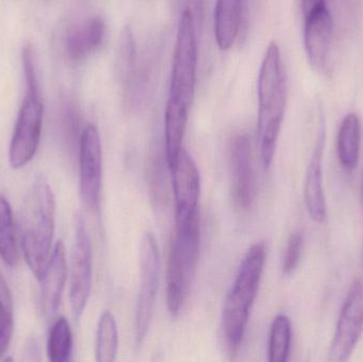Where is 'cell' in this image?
Wrapping results in <instances>:
<instances>
[{
	"instance_id": "cell-1",
	"label": "cell",
	"mask_w": 363,
	"mask_h": 362,
	"mask_svg": "<svg viewBox=\"0 0 363 362\" xmlns=\"http://www.w3.org/2000/svg\"><path fill=\"white\" fill-rule=\"evenodd\" d=\"M257 133L260 157L264 168H270L287 104V74L281 49L271 42L260 66L257 82Z\"/></svg>"
},
{
	"instance_id": "cell-2",
	"label": "cell",
	"mask_w": 363,
	"mask_h": 362,
	"mask_svg": "<svg viewBox=\"0 0 363 362\" xmlns=\"http://www.w3.org/2000/svg\"><path fill=\"white\" fill-rule=\"evenodd\" d=\"M55 232V193L48 181L38 176L26 196L21 244L26 263L38 281L50 261Z\"/></svg>"
},
{
	"instance_id": "cell-3",
	"label": "cell",
	"mask_w": 363,
	"mask_h": 362,
	"mask_svg": "<svg viewBox=\"0 0 363 362\" xmlns=\"http://www.w3.org/2000/svg\"><path fill=\"white\" fill-rule=\"evenodd\" d=\"M266 256L264 242H257L247 250L226 297L222 312V336L232 352L238 350L242 342L252 306L257 297Z\"/></svg>"
},
{
	"instance_id": "cell-4",
	"label": "cell",
	"mask_w": 363,
	"mask_h": 362,
	"mask_svg": "<svg viewBox=\"0 0 363 362\" xmlns=\"http://www.w3.org/2000/svg\"><path fill=\"white\" fill-rule=\"evenodd\" d=\"M167 265V305L172 316L180 314L188 297L200 253V219L176 223Z\"/></svg>"
},
{
	"instance_id": "cell-5",
	"label": "cell",
	"mask_w": 363,
	"mask_h": 362,
	"mask_svg": "<svg viewBox=\"0 0 363 362\" xmlns=\"http://www.w3.org/2000/svg\"><path fill=\"white\" fill-rule=\"evenodd\" d=\"M196 66L198 45L194 15L189 9H185L177 32L167 106L190 111L196 91Z\"/></svg>"
},
{
	"instance_id": "cell-6",
	"label": "cell",
	"mask_w": 363,
	"mask_h": 362,
	"mask_svg": "<svg viewBox=\"0 0 363 362\" xmlns=\"http://www.w3.org/2000/svg\"><path fill=\"white\" fill-rule=\"evenodd\" d=\"M140 267V288L135 317V338L138 346H142L146 339L152 322L161 271L159 247L151 232H146L143 236Z\"/></svg>"
},
{
	"instance_id": "cell-7",
	"label": "cell",
	"mask_w": 363,
	"mask_h": 362,
	"mask_svg": "<svg viewBox=\"0 0 363 362\" xmlns=\"http://www.w3.org/2000/svg\"><path fill=\"white\" fill-rule=\"evenodd\" d=\"M43 116L44 106L40 94L26 93L9 147V164L13 169L25 167L35 157L42 134Z\"/></svg>"
},
{
	"instance_id": "cell-8",
	"label": "cell",
	"mask_w": 363,
	"mask_h": 362,
	"mask_svg": "<svg viewBox=\"0 0 363 362\" xmlns=\"http://www.w3.org/2000/svg\"><path fill=\"white\" fill-rule=\"evenodd\" d=\"M363 334V282L352 283L341 307L334 337L330 344V361L345 362L355 352Z\"/></svg>"
},
{
	"instance_id": "cell-9",
	"label": "cell",
	"mask_w": 363,
	"mask_h": 362,
	"mask_svg": "<svg viewBox=\"0 0 363 362\" xmlns=\"http://www.w3.org/2000/svg\"><path fill=\"white\" fill-rule=\"evenodd\" d=\"M304 17V46L313 69L323 72L334 35V21L328 0H302Z\"/></svg>"
},
{
	"instance_id": "cell-10",
	"label": "cell",
	"mask_w": 363,
	"mask_h": 362,
	"mask_svg": "<svg viewBox=\"0 0 363 362\" xmlns=\"http://www.w3.org/2000/svg\"><path fill=\"white\" fill-rule=\"evenodd\" d=\"M93 284V253L82 217L76 219L74 242L70 256L69 302L72 316L79 321L86 308Z\"/></svg>"
},
{
	"instance_id": "cell-11",
	"label": "cell",
	"mask_w": 363,
	"mask_h": 362,
	"mask_svg": "<svg viewBox=\"0 0 363 362\" xmlns=\"http://www.w3.org/2000/svg\"><path fill=\"white\" fill-rule=\"evenodd\" d=\"M79 163L83 203L91 210H97L102 186V144L95 125H87L81 134Z\"/></svg>"
},
{
	"instance_id": "cell-12",
	"label": "cell",
	"mask_w": 363,
	"mask_h": 362,
	"mask_svg": "<svg viewBox=\"0 0 363 362\" xmlns=\"http://www.w3.org/2000/svg\"><path fill=\"white\" fill-rule=\"evenodd\" d=\"M172 171L176 223L192 220L199 217L201 179L196 162L185 149H182Z\"/></svg>"
},
{
	"instance_id": "cell-13",
	"label": "cell",
	"mask_w": 363,
	"mask_h": 362,
	"mask_svg": "<svg viewBox=\"0 0 363 362\" xmlns=\"http://www.w3.org/2000/svg\"><path fill=\"white\" fill-rule=\"evenodd\" d=\"M230 169L235 204L242 210H249L255 198V176L252 163L251 142L247 135H238L232 140Z\"/></svg>"
},
{
	"instance_id": "cell-14",
	"label": "cell",
	"mask_w": 363,
	"mask_h": 362,
	"mask_svg": "<svg viewBox=\"0 0 363 362\" xmlns=\"http://www.w3.org/2000/svg\"><path fill=\"white\" fill-rule=\"evenodd\" d=\"M326 144L324 117L320 118L317 142L306 170L304 182V201L313 221L323 223L328 218V204L323 184V157Z\"/></svg>"
},
{
	"instance_id": "cell-15",
	"label": "cell",
	"mask_w": 363,
	"mask_h": 362,
	"mask_svg": "<svg viewBox=\"0 0 363 362\" xmlns=\"http://www.w3.org/2000/svg\"><path fill=\"white\" fill-rule=\"evenodd\" d=\"M67 280L66 250L62 240L53 247L50 261L40 282V308L46 319H52L61 305Z\"/></svg>"
},
{
	"instance_id": "cell-16",
	"label": "cell",
	"mask_w": 363,
	"mask_h": 362,
	"mask_svg": "<svg viewBox=\"0 0 363 362\" xmlns=\"http://www.w3.org/2000/svg\"><path fill=\"white\" fill-rule=\"evenodd\" d=\"M245 0H217L215 8V40L220 50L232 48L242 19Z\"/></svg>"
},
{
	"instance_id": "cell-17",
	"label": "cell",
	"mask_w": 363,
	"mask_h": 362,
	"mask_svg": "<svg viewBox=\"0 0 363 362\" xmlns=\"http://www.w3.org/2000/svg\"><path fill=\"white\" fill-rule=\"evenodd\" d=\"M106 23L104 18L95 16L68 34L66 51L72 61H81L95 52L104 40Z\"/></svg>"
},
{
	"instance_id": "cell-18",
	"label": "cell",
	"mask_w": 363,
	"mask_h": 362,
	"mask_svg": "<svg viewBox=\"0 0 363 362\" xmlns=\"http://www.w3.org/2000/svg\"><path fill=\"white\" fill-rule=\"evenodd\" d=\"M362 123L356 113L343 118L337 136V154L343 169L353 171L359 163Z\"/></svg>"
},
{
	"instance_id": "cell-19",
	"label": "cell",
	"mask_w": 363,
	"mask_h": 362,
	"mask_svg": "<svg viewBox=\"0 0 363 362\" xmlns=\"http://www.w3.org/2000/svg\"><path fill=\"white\" fill-rule=\"evenodd\" d=\"M0 259L9 268L16 267L19 261L12 208L2 195H0Z\"/></svg>"
},
{
	"instance_id": "cell-20",
	"label": "cell",
	"mask_w": 363,
	"mask_h": 362,
	"mask_svg": "<svg viewBox=\"0 0 363 362\" xmlns=\"http://www.w3.org/2000/svg\"><path fill=\"white\" fill-rule=\"evenodd\" d=\"M118 327L114 315L106 310L98 322L96 336V361L98 362H113L118 353Z\"/></svg>"
},
{
	"instance_id": "cell-21",
	"label": "cell",
	"mask_w": 363,
	"mask_h": 362,
	"mask_svg": "<svg viewBox=\"0 0 363 362\" xmlns=\"http://www.w3.org/2000/svg\"><path fill=\"white\" fill-rule=\"evenodd\" d=\"M72 353V332L65 317L55 319L47 340V356L52 362L69 361Z\"/></svg>"
},
{
	"instance_id": "cell-22",
	"label": "cell",
	"mask_w": 363,
	"mask_h": 362,
	"mask_svg": "<svg viewBox=\"0 0 363 362\" xmlns=\"http://www.w3.org/2000/svg\"><path fill=\"white\" fill-rule=\"evenodd\" d=\"M292 340V324L289 317L281 314L275 317L269 338V361L285 362L289 356Z\"/></svg>"
},
{
	"instance_id": "cell-23",
	"label": "cell",
	"mask_w": 363,
	"mask_h": 362,
	"mask_svg": "<svg viewBox=\"0 0 363 362\" xmlns=\"http://www.w3.org/2000/svg\"><path fill=\"white\" fill-rule=\"evenodd\" d=\"M14 334V302L8 283L0 273V359L6 354Z\"/></svg>"
},
{
	"instance_id": "cell-24",
	"label": "cell",
	"mask_w": 363,
	"mask_h": 362,
	"mask_svg": "<svg viewBox=\"0 0 363 362\" xmlns=\"http://www.w3.org/2000/svg\"><path fill=\"white\" fill-rule=\"evenodd\" d=\"M135 40H134L131 30L127 28L121 34L118 57H117V68H118L121 78L129 76L130 72L135 63Z\"/></svg>"
},
{
	"instance_id": "cell-25",
	"label": "cell",
	"mask_w": 363,
	"mask_h": 362,
	"mask_svg": "<svg viewBox=\"0 0 363 362\" xmlns=\"http://www.w3.org/2000/svg\"><path fill=\"white\" fill-rule=\"evenodd\" d=\"M303 248H304V236L302 232L296 231L290 235L285 253H284L283 265H281L284 274L289 276L296 271L300 264Z\"/></svg>"
},
{
	"instance_id": "cell-26",
	"label": "cell",
	"mask_w": 363,
	"mask_h": 362,
	"mask_svg": "<svg viewBox=\"0 0 363 362\" xmlns=\"http://www.w3.org/2000/svg\"><path fill=\"white\" fill-rule=\"evenodd\" d=\"M21 63H23L26 93L40 94L35 62H34L33 47L31 44L23 46V52H21Z\"/></svg>"
},
{
	"instance_id": "cell-27",
	"label": "cell",
	"mask_w": 363,
	"mask_h": 362,
	"mask_svg": "<svg viewBox=\"0 0 363 362\" xmlns=\"http://www.w3.org/2000/svg\"><path fill=\"white\" fill-rule=\"evenodd\" d=\"M362 202H363V170H362Z\"/></svg>"
}]
</instances>
